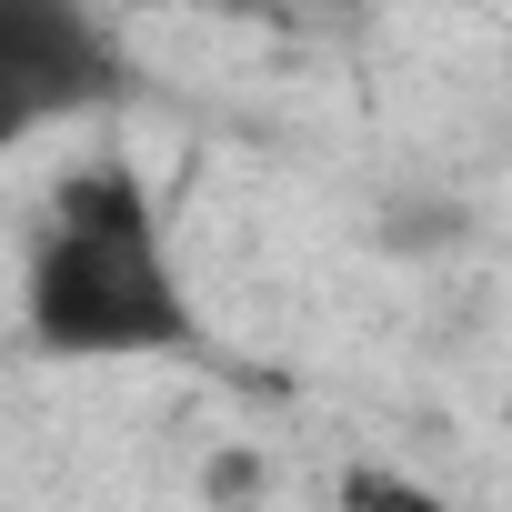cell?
Wrapping results in <instances>:
<instances>
[{
  "instance_id": "cell-1",
  "label": "cell",
  "mask_w": 512,
  "mask_h": 512,
  "mask_svg": "<svg viewBox=\"0 0 512 512\" xmlns=\"http://www.w3.org/2000/svg\"><path fill=\"white\" fill-rule=\"evenodd\" d=\"M21 332L41 362H161L201 342L191 282L131 161H81L21 262Z\"/></svg>"
},
{
  "instance_id": "cell-2",
  "label": "cell",
  "mask_w": 512,
  "mask_h": 512,
  "mask_svg": "<svg viewBox=\"0 0 512 512\" xmlns=\"http://www.w3.org/2000/svg\"><path fill=\"white\" fill-rule=\"evenodd\" d=\"M121 91H131V61L91 0H0V151L91 111H121Z\"/></svg>"
},
{
  "instance_id": "cell-3",
  "label": "cell",
  "mask_w": 512,
  "mask_h": 512,
  "mask_svg": "<svg viewBox=\"0 0 512 512\" xmlns=\"http://www.w3.org/2000/svg\"><path fill=\"white\" fill-rule=\"evenodd\" d=\"M342 512H452L432 482H412V472H392V462H352L342 472Z\"/></svg>"
},
{
  "instance_id": "cell-4",
  "label": "cell",
  "mask_w": 512,
  "mask_h": 512,
  "mask_svg": "<svg viewBox=\"0 0 512 512\" xmlns=\"http://www.w3.org/2000/svg\"><path fill=\"white\" fill-rule=\"evenodd\" d=\"M131 11H161V0H131Z\"/></svg>"
}]
</instances>
